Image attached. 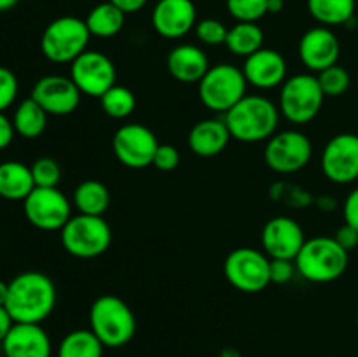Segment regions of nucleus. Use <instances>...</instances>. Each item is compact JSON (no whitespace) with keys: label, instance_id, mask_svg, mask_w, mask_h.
Here are the masks:
<instances>
[{"label":"nucleus","instance_id":"1","mask_svg":"<svg viewBox=\"0 0 358 357\" xmlns=\"http://www.w3.org/2000/svg\"><path fill=\"white\" fill-rule=\"evenodd\" d=\"M56 307V286L45 273L23 272L9 282L6 308L17 324H42Z\"/></svg>","mask_w":358,"mask_h":357},{"label":"nucleus","instance_id":"2","mask_svg":"<svg viewBox=\"0 0 358 357\" xmlns=\"http://www.w3.org/2000/svg\"><path fill=\"white\" fill-rule=\"evenodd\" d=\"M222 119L233 139L245 144L268 142L278 130L280 108L269 98L247 94Z\"/></svg>","mask_w":358,"mask_h":357},{"label":"nucleus","instance_id":"3","mask_svg":"<svg viewBox=\"0 0 358 357\" xmlns=\"http://www.w3.org/2000/svg\"><path fill=\"white\" fill-rule=\"evenodd\" d=\"M90 329L108 349L128 345L136 332V318L129 304L119 296L103 294L90 308Z\"/></svg>","mask_w":358,"mask_h":357},{"label":"nucleus","instance_id":"4","mask_svg":"<svg viewBox=\"0 0 358 357\" xmlns=\"http://www.w3.org/2000/svg\"><path fill=\"white\" fill-rule=\"evenodd\" d=\"M350 252L334 237H315L304 241L296 258V268L303 279L315 284L338 280L348 268Z\"/></svg>","mask_w":358,"mask_h":357},{"label":"nucleus","instance_id":"5","mask_svg":"<svg viewBox=\"0 0 358 357\" xmlns=\"http://www.w3.org/2000/svg\"><path fill=\"white\" fill-rule=\"evenodd\" d=\"M247 77L243 70L233 63H219L210 66L198 83L199 100L206 108L226 114L243 97H247Z\"/></svg>","mask_w":358,"mask_h":357},{"label":"nucleus","instance_id":"6","mask_svg":"<svg viewBox=\"0 0 358 357\" xmlns=\"http://www.w3.org/2000/svg\"><path fill=\"white\" fill-rule=\"evenodd\" d=\"M90 38L86 21L76 16L56 18L42 31L41 51L52 63H72L87 51Z\"/></svg>","mask_w":358,"mask_h":357},{"label":"nucleus","instance_id":"7","mask_svg":"<svg viewBox=\"0 0 358 357\" xmlns=\"http://www.w3.org/2000/svg\"><path fill=\"white\" fill-rule=\"evenodd\" d=\"M112 230L101 216L77 214L62 230V245L70 255L93 259L110 248Z\"/></svg>","mask_w":358,"mask_h":357},{"label":"nucleus","instance_id":"8","mask_svg":"<svg viewBox=\"0 0 358 357\" xmlns=\"http://www.w3.org/2000/svg\"><path fill=\"white\" fill-rule=\"evenodd\" d=\"M325 94L313 74L287 77L280 90V112L292 125L303 126L313 121L322 111Z\"/></svg>","mask_w":358,"mask_h":357},{"label":"nucleus","instance_id":"9","mask_svg":"<svg viewBox=\"0 0 358 357\" xmlns=\"http://www.w3.org/2000/svg\"><path fill=\"white\" fill-rule=\"evenodd\" d=\"M269 262L271 258L264 251L252 247L234 248L224 262V275L241 293H261L271 284Z\"/></svg>","mask_w":358,"mask_h":357},{"label":"nucleus","instance_id":"10","mask_svg":"<svg viewBox=\"0 0 358 357\" xmlns=\"http://www.w3.org/2000/svg\"><path fill=\"white\" fill-rule=\"evenodd\" d=\"M313 156V144L299 130L276 132L264 149L266 164L276 174H296L308 167Z\"/></svg>","mask_w":358,"mask_h":357},{"label":"nucleus","instance_id":"11","mask_svg":"<svg viewBox=\"0 0 358 357\" xmlns=\"http://www.w3.org/2000/svg\"><path fill=\"white\" fill-rule=\"evenodd\" d=\"M24 217L42 231H62L72 217V205L58 188H35L23 202Z\"/></svg>","mask_w":358,"mask_h":357},{"label":"nucleus","instance_id":"12","mask_svg":"<svg viewBox=\"0 0 358 357\" xmlns=\"http://www.w3.org/2000/svg\"><path fill=\"white\" fill-rule=\"evenodd\" d=\"M157 147L159 142L156 133L138 122L122 125L112 139V149L119 163L133 170L150 167Z\"/></svg>","mask_w":358,"mask_h":357},{"label":"nucleus","instance_id":"13","mask_svg":"<svg viewBox=\"0 0 358 357\" xmlns=\"http://www.w3.org/2000/svg\"><path fill=\"white\" fill-rule=\"evenodd\" d=\"M70 77L80 90V93L100 98L112 86H115L117 72H115L114 62L107 55L87 49L72 62Z\"/></svg>","mask_w":358,"mask_h":357},{"label":"nucleus","instance_id":"14","mask_svg":"<svg viewBox=\"0 0 358 357\" xmlns=\"http://www.w3.org/2000/svg\"><path fill=\"white\" fill-rule=\"evenodd\" d=\"M322 172L334 184H352L358 178V135L339 133L322 153Z\"/></svg>","mask_w":358,"mask_h":357},{"label":"nucleus","instance_id":"15","mask_svg":"<svg viewBox=\"0 0 358 357\" xmlns=\"http://www.w3.org/2000/svg\"><path fill=\"white\" fill-rule=\"evenodd\" d=\"M79 88L72 80V77L44 76L35 83L30 98H34L49 115H69L77 111L80 104Z\"/></svg>","mask_w":358,"mask_h":357},{"label":"nucleus","instance_id":"16","mask_svg":"<svg viewBox=\"0 0 358 357\" xmlns=\"http://www.w3.org/2000/svg\"><path fill=\"white\" fill-rule=\"evenodd\" d=\"M306 237L297 220L287 216H276L264 224L261 244L271 259H290L296 261L303 248Z\"/></svg>","mask_w":358,"mask_h":357},{"label":"nucleus","instance_id":"17","mask_svg":"<svg viewBox=\"0 0 358 357\" xmlns=\"http://www.w3.org/2000/svg\"><path fill=\"white\" fill-rule=\"evenodd\" d=\"M341 44L329 27H315L308 30L299 41V58L311 72H322L338 63Z\"/></svg>","mask_w":358,"mask_h":357},{"label":"nucleus","instance_id":"18","mask_svg":"<svg viewBox=\"0 0 358 357\" xmlns=\"http://www.w3.org/2000/svg\"><path fill=\"white\" fill-rule=\"evenodd\" d=\"M196 18L192 0H159L152 10V27L161 37L180 38L196 28Z\"/></svg>","mask_w":358,"mask_h":357},{"label":"nucleus","instance_id":"19","mask_svg":"<svg viewBox=\"0 0 358 357\" xmlns=\"http://www.w3.org/2000/svg\"><path fill=\"white\" fill-rule=\"evenodd\" d=\"M243 74L247 83L259 90H273L287 80V62L282 52L262 48L245 58Z\"/></svg>","mask_w":358,"mask_h":357},{"label":"nucleus","instance_id":"20","mask_svg":"<svg viewBox=\"0 0 358 357\" xmlns=\"http://www.w3.org/2000/svg\"><path fill=\"white\" fill-rule=\"evenodd\" d=\"M6 357H51L52 346L49 335L41 324H17L2 342Z\"/></svg>","mask_w":358,"mask_h":357},{"label":"nucleus","instance_id":"21","mask_svg":"<svg viewBox=\"0 0 358 357\" xmlns=\"http://www.w3.org/2000/svg\"><path fill=\"white\" fill-rule=\"evenodd\" d=\"M166 69L175 80L182 84H198L208 72L206 52L194 44H180L168 52Z\"/></svg>","mask_w":358,"mask_h":357},{"label":"nucleus","instance_id":"22","mask_svg":"<svg viewBox=\"0 0 358 357\" xmlns=\"http://www.w3.org/2000/svg\"><path fill=\"white\" fill-rule=\"evenodd\" d=\"M233 139L224 119H203L196 122L187 136L189 149L201 158L219 156Z\"/></svg>","mask_w":358,"mask_h":357},{"label":"nucleus","instance_id":"23","mask_svg":"<svg viewBox=\"0 0 358 357\" xmlns=\"http://www.w3.org/2000/svg\"><path fill=\"white\" fill-rule=\"evenodd\" d=\"M35 189L31 168L21 161L0 163V198L10 202H24Z\"/></svg>","mask_w":358,"mask_h":357},{"label":"nucleus","instance_id":"24","mask_svg":"<svg viewBox=\"0 0 358 357\" xmlns=\"http://www.w3.org/2000/svg\"><path fill=\"white\" fill-rule=\"evenodd\" d=\"M73 206L79 214L103 217L110 206V191L103 182L94 178L80 182L73 191Z\"/></svg>","mask_w":358,"mask_h":357},{"label":"nucleus","instance_id":"25","mask_svg":"<svg viewBox=\"0 0 358 357\" xmlns=\"http://www.w3.org/2000/svg\"><path fill=\"white\" fill-rule=\"evenodd\" d=\"M124 20L126 14L119 7H115L112 2H103L93 7L84 21H86L91 37L94 35L100 38H110L122 30Z\"/></svg>","mask_w":358,"mask_h":357},{"label":"nucleus","instance_id":"26","mask_svg":"<svg viewBox=\"0 0 358 357\" xmlns=\"http://www.w3.org/2000/svg\"><path fill=\"white\" fill-rule=\"evenodd\" d=\"M48 112L34 98H27L17 105L14 112V132L27 140L38 139L48 128Z\"/></svg>","mask_w":358,"mask_h":357},{"label":"nucleus","instance_id":"27","mask_svg":"<svg viewBox=\"0 0 358 357\" xmlns=\"http://www.w3.org/2000/svg\"><path fill=\"white\" fill-rule=\"evenodd\" d=\"M226 48L240 58H248L250 55L264 48V31L257 23H241L238 21L229 28L226 38Z\"/></svg>","mask_w":358,"mask_h":357},{"label":"nucleus","instance_id":"28","mask_svg":"<svg viewBox=\"0 0 358 357\" xmlns=\"http://www.w3.org/2000/svg\"><path fill=\"white\" fill-rule=\"evenodd\" d=\"M355 0H308V10L324 27L348 24L355 16Z\"/></svg>","mask_w":358,"mask_h":357},{"label":"nucleus","instance_id":"29","mask_svg":"<svg viewBox=\"0 0 358 357\" xmlns=\"http://www.w3.org/2000/svg\"><path fill=\"white\" fill-rule=\"evenodd\" d=\"M103 349L91 329H76L59 342L58 357H103Z\"/></svg>","mask_w":358,"mask_h":357},{"label":"nucleus","instance_id":"30","mask_svg":"<svg viewBox=\"0 0 358 357\" xmlns=\"http://www.w3.org/2000/svg\"><path fill=\"white\" fill-rule=\"evenodd\" d=\"M101 108L105 114L112 119H126L135 112L136 97L129 88L124 86H112L110 90L100 97Z\"/></svg>","mask_w":358,"mask_h":357},{"label":"nucleus","instance_id":"31","mask_svg":"<svg viewBox=\"0 0 358 357\" xmlns=\"http://www.w3.org/2000/svg\"><path fill=\"white\" fill-rule=\"evenodd\" d=\"M317 79L325 97L331 98L343 97L350 90V84H352V77H350L348 70L345 66L338 65V63L318 72Z\"/></svg>","mask_w":358,"mask_h":357},{"label":"nucleus","instance_id":"32","mask_svg":"<svg viewBox=\"0 0 358 357\" xmlns=\"http://www.w3.org/2000/svg\"><path fill=\"white\" fill-rule=\"evenodd\" d=\"M227 10L241 23H257L268 14V0H227Z\"/></svg>","mask_w":358,"mask_h":357},{"label":"nucleus","instance_id":"33","mask_svg":"<svg viewBox=\"0 0 358 357\" xmlns=\"http://www.w3.org/2000/svg\"><path fill=\"white\" fill-rule=\"evenodd\" d=\"M30 168L35 188H58L59 181H62V168H59L58 161L44 156L35 160Z\"/></svg>","mask_w":358,"mask_h":357},{"label":"nucleus","instance_id":"34","mask_svg":"<svg viewBox=\"0 0 358 357\" xmlns=\"http://www.w3.org/2000/svg\"><path fill=\"white\" fill-rule=\"evenodd\" d=\"M227 31H229V28H226L222 21L213 20V18H206V20L196 23V37L206 46L226 44Z\"/></svg>","mask_w":358,"mask_h":357},{"label":"nucleus","instance_id":"35","mask_svg":"<svg viewBox=\"0 0 358 357\" xmlns=\"http://www.w3.org/2000/svg\"><path fill=\"white\" fill-rule=\"evenodd\" d=\"M20 84L13 70L0 66V112H6L16 102Z\"/></svg>","mask_w":358,"mask_h":357},{"label":"nucleus","instance_id":"36","mask_svg":"<svg viewBox=\"0 0 358 357\" xmlns=\"http://www.w3.org/2000/svg\"><path fill=\"white\" fill-rule=\"evenodd\" d=\"M180 163V153L171 144H159L152 164L161 172H171Z\"/></svg>","mask_w":358,"mask_h":357},{"label":"nucleus","instance_id":"37","mask_svg":"<svg viewBox=\"0 0 358 357\" xmlns=\"http://www.w3.org/2000/svg\"><path fill=\"white\" fill-rule=\"evenodd\" d=\"M297 273L296 261L290 259H271L269 262V276H271V284H289Z\"/></svg>","mask_w":358,"mask_h":357},{"label":"nucleus","instance_id":"38","mask_svg":"<svg viewBox=\"0 0 358 357\" xmlns=\"http://www.w3.org/2000/svg\"><path fill=\"white\" fill-rule=\"evenodd\" d=\"M343 216H345V223L358 231V188L346 196L345 205H343Z\"/></svg>","mask_w":358,"mask_h":357},{"label":"nucleus","instance_id":"39","mask_svg":"<svg viewBox=\"0 0 358 357\" xmlns=\"http://www.w3.org/2000/svg\"><path fill=\"white\" fill-rule=\"evenodd\" d=\"M334 238L346 252L353 251V248L358 247V231L355 230V227L350 226V224H346V223L339 227Z\"/></svg>","mask_w":358,"mask_h":357},{"label":"nucleus","instance_id":"40","mask_svg":"<svg viewBox=\"0 0 358 357\" xmlns=\"http://www.w3.org/2000/svg\"><path fill=\"white\" fill-rule=\"evenodd\" d=\"M14 135H16V132H14L13 121L3 112H0V150L10 146Z\"/></svg>","mask_w":358,"mask_h":357},{"label":"nucleus","instance_id":"41","mask_svg":"<svg viewBox=\"0 0 358 357\" xmlns=\"http://www.w3.org/2000/svg\"><path fill=\"white\" fill-rule=\"evenodd\" d=\"M108 2L114 4L115 7H119L124 14H133L136 13V10L143 9L147 0H108Z\"/></svg>","mask_w":358,"mask_h":357},{"label":"nucleus","instance_id":"42","mask_svg":"<svg viewBox=\"0 0 358 357\" xmlns=\"http://www.w3.org/2000/svg\"><path fill=\"white\" fill-rule=\"evenodd\" d=\"M14 321L10 317V314L7 312L6 307H0V343L6 340V336L9 335V331L13 329Z\"/></svg>","mask_w":358,"mask_h":357},{"label":"nucleus","instance_id":"43","mask_svg":"<svg viewBox=\"0 0 358 357\" xmlns=\"http://www.w3.org/2000/svg\"><path fill=\"white\" fill-rule=\"evenodd\" d=\"M283 7H285L283 0H268V14L282 13Z\"/></svg>","mask_w":358,"mask_h":357},{"label":"nucleus","instance_id":"44","mask_svg":"<svg viewBox=\"0 0 358 357\" xmlns=\"http://www.w3.org/2000/svg\"><path fill=\"white\" fill-rule=\"evenodd\" d=\"M7 296H9V284L0 280V307H6Z\"/></svg>","mask_w":358,"mask_h":357},{"label":"nucleus","instance_id":"45","mask_svg":"<svg viewBox=\"0 0 358 357\" xmlns=\"http://www.w3.org/2000/svg\"><path fill=\"white\" fill-rule=\"evenodd\" d=\"M20 0H0V13H6V10H10L13 7L17 6Z\"/></svg>","mask_w":358,"mask_h":357},{"label":"nucleus","instance_id":"46","mask_svg":"<svg viewBox=\"0 0 358 357\" xmlns=\"http://www.w3.org/2000/svg\"><path fill=\"white\" fill-rule=\"evenodd\" d=\"M220 357H240V352L234 349H226L222 354H220Z\"/></svg>","mask_w":358,"mask_h":357},{"label":"nucleus","instance_id":"47","mask_svg":"<svg viewBox=\"0 0 358 357\" xmlns=\"http://www.w3.org/2000/svg\"><path fill=\"white\" fill-rule=\"evenodd\" d=\"M357 324H358V314H357Z\"/></svg>","mask_w":358,"mask_h":357}]
</instances>
